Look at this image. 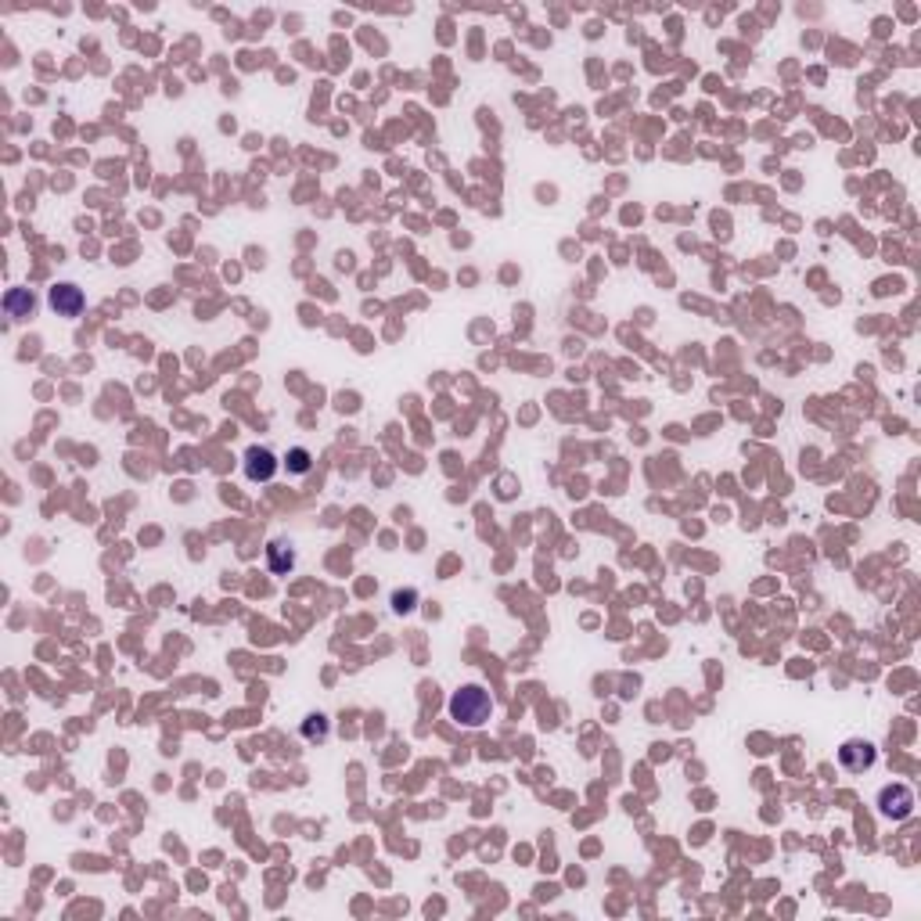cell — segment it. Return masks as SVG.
Instances as JSON below:
<instances>
[{"instance_id": "obj_1", "label": "cell", "mask_w": 921, "mask_h": 921, "mask_svg": "<svg viewBox=\"0 0 921 921\" xmlns=\"http://www.w3.org/2000/svg\"><path fill=\"white\" fill-rule=\"evenodd\" d=\"M446 713L450 720H457L461 728H483L490 717H493V699L483 684H465L450 695L446 702Z\"/></svg>"}, {"instance_id": "obj_2", "label": "cell", "mask_w": 921, "mask_h": 921, "mask_svg": "<svg viewBox=\"0 0 921 921\" xmlns=\"http://www.w3.org/2000/svg\"><path fill=\"white\" fill-rule=\"evenodd\" d=\"M875 763H879L875 741H868V738H850V741L839 745V766H842L846 774H868Z\"/></svg>"}, {"instance_id": "obj_3", "label": "cell", "mask_w": 921, "mask_h": 921, "mask_svg": "<svg viewBox=\"0 0 921 921\" xmlns=\"http://www.w3.org/2000/svg\"><path fill=\"white\" fill-rule=\"evenodd\" d=\"M875 806H879V813H882L886 821L897 824V821H907V817L915 813L918 803H915V792H911L907 785H886V788L879 792V803H875Z\"/></svg>"}, {"instance_id": "obj_4", "label": "cell", "mask_w": 921, "mask_h": 921, "mask_svg": "<svg viewBox=\"0 0 921 921\" xmlns=\"http://www.w3.org/2000/svg\"><path fill=\"white\" fill-rule=\"evenodd\" d=\"M281 468V457L270 450V446H249L245 457H241V472L249 483H270Z\"/></svg>"}, {"instance_id": "obj_5", "label": "cell", "mask_w": 921, "mask_h": 921, "mask_svg": "<svg viewBox=\"0 0 921 921\" xmlns=\"http://www.w3.org/2000/svg\"><path fill=\"white\" fill-rule=\"evenodd\" d=\"M47 306L58 314V317H80L83 314V306H87V296H83V288L80 285H72V281H58V285H51V292H47Z\"/></svg>"}, {"instance_id": "obj_6", "label": "cell", "mask_w": 921, "mask_h": 921, "mask_svg": "<svg viewBox=\"0 0 921 921\" xmlns=\"http://www.w3.org/2000/svg\"><path fill=\"white\" fill-rule=\"evenodd\" d=\"M4 314L7 321H25L36 314V296L29 288H7L4 292Z\"/></svg>"}, {"instance_id": "obj_7", "label": "cell", "mask_w": 921, "mask_h": 921, "mask_svg": "<svg viewBox=\"0 0 921 921\" xmlns=\"http://www.w3.org/2000/svg\"><path fill=\"white\" fill-rule=\"evenodd\" d=\"M267 565H270V572L288 576V572L296 569V551H292V544H285V540H270V548H267Z\"/></svg>"}, {"instance_id": "obj_8", "label": "cell", "mask_w": 921, "mask_h": 921, "mask_svg": "<svg viewBox=\"0 0 921 921\" xmlns=\"http://www.w3.org/2000/svg\"><path fill=\"white\" fill-rule=\"evenodd\" d=\"M299 735H303V741H310V745H324L328 735H332V720H328L324 713H310V717H303Z\"/></svg>"}, {"instance_id": "obj_9", "label": "cell", "mask_w": 921, "mask_h": 921, "mask_svg": "<svg viewBox=\"0 0 921 921\" xmlns=\"http://www.w3.org/2000/svg\"><path fill=\"white\" fill-rule=\"evenodd\" d=\"M281 465H285L292 475H306V472L314 468V454H310L306 446H292V450L285 454V461H281Z\"/></svg>"}, {"instance_id": "obj_10", "label": "cell", "mask_w": 921, "mask_h": 921, "mask_svg": "<svg viewBox=\"0 0 921 921\" xmlns=\"http://www.w3.org/2000/svg\"><path fill=\"white\" fill-rule=\"evenodd\" d=\"M410 601H414V590H407V594H396V597H392V608H396V612H410V608H414Z\"/></svg>"}]
</instances>
